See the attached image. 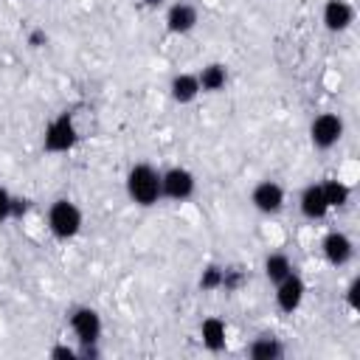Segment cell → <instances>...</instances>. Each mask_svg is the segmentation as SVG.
<instances>
[{
    "label": "cell",
    "instance_id": "20",
    "mask_svg": "<svg viewBox=\"0 0 360 360\" xmlns=\"http://www.w3.org/2000/svg\"><path fill=\"white\" fill-rule=\"evenodd\" d=\"M245 273L239 270V267H225V273H222V290L225 292H236L242 284H245Z\"/></svg>",
    "mask_w": 360,
    "mask_h": 360
},
{
    "label": "cell",
    "instance_id": "24",
    "mask_svg": "<svg viewBox=\"0 0 360 360\" xmlns=\"http://www.w3.org/2000/svg\"><path fill=\"white\" fill-rule=\"evenodd\" d=\"M11 219V191L6 186H0V225Z\"/></svg>",
    "mask_w": 360,
    "mask_h": 360
},
{
    "label": "cell",
    "instance_id": "26",
    "mask_svg": "<svg viewBox=\"0 0 360 360\" xmlns=\"http://www.w3.org/2000/svg\"><path fill=\"white\" fill-rule=\"evenodd\" d=\"M146 6L149 8H158V6H163V0H146Z\"/></svg>",
    "mask_w": 360,
    "mask_h": 360
},
{
    "label": "cell",
    "instance_id": "14",
    "mask_svg": "<svg viewBox=\"0 0 360 360\" xmlns=\"http://www.w3.org/2000/svg\"><path fill=\"white\" fill-rule=\"evenodd\" d=\"M245 352H248L250 360H281V357L287 354L281 338H276L273 332H262V335H256V338L248 343Z\"/></svg>",
    "mask_w": 360,
    "mask_h": 360
},
{
    "label": "cell",
    "instance_id": "21",
    "mask_svg": "<svg viewBox=\"0 0 360 360\" xmlns=\"http://www.w3.org/2000/svg\"><path fill=\"white\" fill-rule=\"evenodd\" d=\"M346 304L352 312H360V276H352V281L346 287Z\"/></svg>",
    "mask_w": 360,
    "mask_h": 360
},
{
    "label": "cell",
    "instance_id": "19",
    "mask_svg": "<svg viewBox=\"0 0 360 360\" xmlns=\"http://www.w3.org/2000/svg\"><path fill=\"white\" fill-rule=\"evenodd\" d=\"M222 273H225V267L222 264H205L202 267V273H200V290L202 292H217V290H222Z\"/></svg>",
    "mask_w": 360,
    "mask_h": 360
},
{
    "label": "cell",
    "instance_id": "6",
    "mask_svg": "<svg viewBox=\"0 0 360 360\" xmlns=\"http://www.w3.org/2000/svg\"><path fill=\"white\" fill-rule=\"evenodd\" d=\"M160 188H163V200L186 202L197 191V177L186 166H172V169L160 172Z\"/></svg>",
    "mask_w": 360,
    "mask_h": 360
},
{
    "label": "cell",
    "instance_id": "15",
    "mask_svg": "<svg viewBox=\"0 0 360 360\" xmlns=\"http://www.w3.org/2000/svg\"><path fill=\"white\" fill-rule=\"evenodd\" d=\"M200 93H202V90H200L197 73H174L172 82H169V96H172V101L180 104V107L197 101Z\"/></svg>",
    "mask_w": 360,
    "mask_h": 360
},
{
    "label": "cell",
    "instance_id": "18",
    "mask_svg": "<svg viewBox=\"0 0 360 360\" xmlns=\"http://www.w3.org/2000/svg\"><path fill=\"white\" fill-rule=\"evenodd\" d=\"M262 270H264V278H267L270 284H278V281H281V278H287L295 267H292V259H290L284 250H273V253H267V256H264Z\"/></svg>",
    "mask_w": 360,
    "mask_h": 360
},
{
    "label": "cell",
    "instance_id": "16",
    "mask_svg": "<svg viewBox=\"0 0 360 360\" xmlns=\"http://www.w3.org/2000/svg\"><path fill=\"white\" fill-rule=\"evenodd\" d=\"M197 82H200V90L202 93H219L228 84V68L222 62H208V65L200 68Z\"/></svg>",
    "mask_w": 360,
    "mask_h": 360
},
{
    "label": "cell",
    "instance_id": "5",
    "mask_svg": "<svg viewBox=\"0 0 360 360\" xmlns=\"http://www.w3.org/2000/svg\"><path fill=\"white\" fill-rule=\"evenodd\" d=\"M68 326L76 338V343H98L104 323H101V312L90 304H79L68 312Z\"/></svg>",
    "mask_w": 360,
    "mask_h": 360
},
{
    "label": "cell",
    "instance_id": "2",
    "mask_svg": "<svg viewBox=\"0 0 360 360\" xmlns=\"http://www.w3.org/2000/svg\"><path fill=\"white\" fill-rule=\"evenodd\" d=\"M45 222H48V231H51V236L56 242H70V239H76L82 233L84 214H82V208L70 197H56L48 205Z\"/></svg>",
    "mask_w": 360,
    "mask_h": 360
},
{
    "label": "cell",
    "instance_id": "3",
    "mask_svg": "<svg viewBox=\"0 0 360 360\" xmlns=\"http://www.w3.org/2000/svg\"><path fill=\"white\" fill-rule=\"evenodd\" d=\"M79 141H82V132H79L70 110H62L59 115H53L48 121V127L42 129V149L48 155H68L76 149Z\"/></svg>",
    "mask_w": 360,
    "mask_h": 360
},
{
    "label": "cell",
    "instance_id": "8",
    "mask_svg": "<svg viewBox=\"0 0 360 360\" xmlns=\"http://www.w3.org/2000/svg\"><path fill=\"white\" fill-rule=\"evenodd\" d=\"M276 287V292H273V298H276V307L284 312V315H292L301 304H304V295H307V284H304V278L292 270L287 278H281L278 284H273Z\"/></svg>",
    "mask_w": 360,
    "mask_h": 360
},
{
    "label": "cell",
    "instance_id": "4",
    "mask_svg": "<svg viewBox=\"0 0 360 360\" xmlns=\"http://www.w3.org/2000/svg\"><path fill=\"white\" fill-rule=\"evenodd\" d=\"M346 135V121L338 112H318L309 121V143L318 152H326L332 146H338Z\"/></svg>",
    "mask_w": 360,
    "mask_h": 360
},
{
    "label": "cell",
    "instance_id": "11",
    "mask_svg": "<svg viewBox=\"0 0 360 360\" xmlns=\"http://www.w3.org/2000/svg\"><path fill=\"white\" fill-rule=\"evenodd\" d=\"M321 22L329 34H343L354 22V6L349 0H326L321 11Z\"/></svg>",
    "mask_w": 360,
    "mask_h": 360
},
{
    "label": "cell",
    "instance_id": "13",
    "mask_svg": "<svg viewBox=\"0 0 360 360\" xmlns=\"http://www.w3.org/2000/svg\"><path fill=\"white\" fill-rule=\"evenodd\" d=\"M200 343H202L211 354L225 352V346H228V323H225L219 315L202 318V321H200Z\"/></svg>",
    "mask_w": 360,
    "mask_h": 360
},
{
    "label": "cell",
    "instance_id": "12",
    "mask_svg": "<svg viewBox=\"0 0 360 360\" xmlns=\"http://www.w3.org/2000/svg\"><path fill=\"white\" fill-rule=\"evenodd\" d=\"M298 211H301V217L309 219V222H321V219L329 214V205H326V200H323L321 183H309V186L301 188V194H298Z\"/></svg>",
    "mask_w": 360,
    "mask_h": 360
},
{
    "label": "cell",
    "instance_id": "1",
    "mask_svg": "<svg viewBox=\"0 0 360 360\" xmlns=\"http://www.w3.org/2000/svg\"><path fill=\"white\" fill-rule=\"evenodd\" d=\"M124 188L129 202H135L138 208H152L163 200V188H160V169H155L152 163H132L127 169L124 177Z\"/></svg>",
    "mask_w": 360,
    "mask_h": 360
},
{
    "label": "cell",
    "instance_id": "10",
    "mask_svg": "<svg viewBox=\"0 0 360 360\" xmlns=\"http://www.w3.org/2000/svg\"><path fill=\"white\" fill-rule=\"evenodd\" d=\"M321 253L332 267H346L354 259V242L346 231H329L321 239Z\"/></svg>",
    "mask_w": 360,
    "mask_h": 360
},
{
    "label": "cell",
    "instance_id": "23",
    "mask_svg": "<svg viewBox=\"0 0 360 360\" xmlns=\"http://www.w3.org/2000/svg\"><path fill=\"white\" fill-rule=\"evenodd\" d=\"M28 211H31V200L20 197V194H11V219H22Z\"/></svg>",
    "mask_w": 360,
    "mask_h": 360
},
{
    "label": "cell",
    "instance_id": "22",
    "mask_svg": "<svg viewBox=\"0 0 360 360\" xmlns=\"http://www.w3.org/2000/svg\"><path fill=\"white\" fill-rule=\"evenodd\" d=\"M48 357H51V360H79L76 346H68V343H56V346H51Z\"/></svg>",
    "mask_w": 360,
    "mask_h": 360
},
{
    "label": "cell",
    "instance_id": "9",
    "mask_svg": "<svg viewBox=\"0 0 360 360\" xmlns=\"http://www.w3.org/2000/svg\"><path fill=\"white\" fill-rule=\"evenodd\" d=\"M163 22H166V31H169V34H174V37H186V34H191V31L197 28V22H200V11H197L194 3L177 0V3H172V6L166 8Z\"/></svg>",
    "mask_w": 360,
    "mask_h": 360
},
{
    "label": "cell",
    "instance_id": "17",
    "mask_svg": "<svg viewBox=\"0 0 360 360\" xmlns=\"http://www.w3.org/2000/svg\"><path fill=\"white\" fill-rule=\"evenodd\" d=\"M321 191H323V200H326L329 211H340V208H346L349 200H352V186L343 183V180H338V177L321 180Z\"/></svg>",
    "mask_w": 360,
    "mask_h": 360
},
{
    "label": "cell",
    "instance_id": "7",
    "mask_svg": "<svg viewBox=\"0 0 360 360\" xmlns=\"http://www.w3.org/2000/svg\"><path fill=\"white\" fill-rule=\"evenodd\" d=\"M284 202H287V194H284V186L278 183V180H259L253 188H250V205L259 211V214H264V217H276V214H281V208H284Z\"/></svg>",
    "mask_w": 360,
    "mask_h": 360
},
{
    "label": "cell",
    "instance_id": "25",
    "mask_svg": "<svg viewBox=\"0 0 360 360\" xmlns=\"http://www.w3.org/2000/svg\"><path fill=\"white\" fill-rule=\"evenodd\" d=\"M45 42H48V34H45L42 28H34V31L28 34V45H31V48H42Z\"/></svg>",
    "mask_w": 360,
    "mask_h": 360
}]
</instances>
